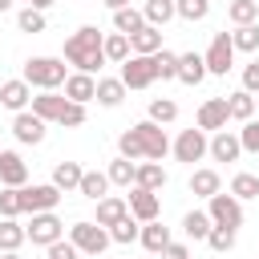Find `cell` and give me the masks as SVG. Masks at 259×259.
<instances>
[{
	"label": "cell",
	"instance_id": "6da1fadb",
	"mask_svg": "<svg viewBox=\"0 0 259 259\" xmlns=\"http://www.w3.org/2000/svg\"><path fill=\"white\" fill-rule=\"evenodd\" d=\"M166 154H170V138H166V130H162L158 121H150V117L134 121V125L121 130V138H117V158H130V162H162Z\"/></svg>",
	"mask_w": 259,
	"mask_h": 259
},
{
	"label": "cell",
	"instance_id": "7a4b0ae2",
	"mask_svg": "<svg viewBox=\"0 0 259 259\" xmlns=\"http://www.w3.org/2000/svg\"><path fill=\"white\" fill-rule=\"evenodd\" d=\"M101 40H105V32L97 28V24H81L69 40H65V57L61 61H69L73 65V73H101V65H105V53H101Z\"/></svg>",
	"mask_w": 259,
	"mask_h": 259
},
{
	"label": "cell",
	"instance_id": "3957f363",
	"mask_svg": "<svg viewBox=\"0 0 259 259\" xmlns=\"http://www.w3.org/2000/svg\"><path fill=\"white\" fill-rule=\"evenodd\" d=\"M28 109H32L45 125H61V130H77V125L89 121V109L77 105V101H69L65 93H36V97L28 101Z\"/></svg>",
	"mask_w": 259,
	"mask_h": 259
},
{
	"label": "cell",
	"instance_id": "277c9868",
	"mask_svg": "<svg viewBox=\"0 0 259 259\" xmlns=\"http://www.w3.org/2000/svg\"><path fill=\"white\" fill-rule=\"evenodd\" d=\"M20 77H24V81H28V89H36V93H57V89L65 85L69 69H65V61H61V57H28Z\"/></svg>",
	"mask_w": 259,
	"mask_h": 259
},
{
	"label": "cell",
	"instance_id": "5b68a950",
	"mask_svg": "<svg viewBox=\"0 0 259 259\" xmlns=\"http://www.w3.org/2000/svg\"><path fill=\"white\" fill-rule=\"evenodd\" d=\"M69 243H73L81 255L97 259V255H105V247H109L113 239H109V231H105V227H97L93 219H77V223L69 227Z\"/></svg>",
	"mask_w": 259,
	"mask_h": 259
},
{
	"label": "cell",
	"instance_id": "8992f818",
	"mask_svg": "<svg viewBox=\"0 0 259 259\" xmlns=\"http://www.w3.org/2000/svg\"><path fill=\"white\" fill-rule=\"evenodd\" d=\"M206 146H210V134H202L198 125H190V130H182V134L170 142V154H174L178 162L194 166V162H202V158H206Z\"/></svg>",
	"mask_w": 259,
	"mask_h": 259
},
{
	"label": "cell",
	"instance_id": "52a82bcc",
	"mask_svg": "<svg viewBox=\"0 0 259 259\" xmlns=\"http://www.w3.org/2000/svg\"><path fill=\"white\" fill-rule=\"evenodd\" d=\"M24 239H28L32 247H53L57 239H65V223L57 219V210H40V214H32V223L24 227Z\"/></svg>",
	"mask_w": 259,
	"mask_h": 259
},
{
	"label": "cell",
	"instance_id": "ba28073f",
	"mask_svg": "<svg viewBox=\"0 0 259 259\" xmlns=\"http://www.w3.org/2000/svg\"><path fill=\"white\" fill-rule=\"evenodd\" d=\"M206 61V77H227L231 65H235V45H231V32H214L210 36V49L202 53Z\"/></svg>",
	"mask_w": 259,
	"mask_h": 259
},
{
	"label": "cell",
	"instance_id": "9c48e42d",
	"mask_svg": "<svg viewBox=\"0 0 259 259\" xmlns=\"http://www.w3.org/2000/svg\"><path fill=\"white\" fill-rule=\"evenodd\" d=\"M61 202V190L53 182H32V186H20V214H40V210H57Z\"/></svg>",
	"mask_w": 259,
	"mask_h": 259
},
{
	"label": "cell",
	"instance_id": "30bf717a",
	"mask_svg": "<svg viewBox=\"0 0 259 259\" xmlns=\"http://www.w3.org/2000/svg\"><path fill=\"white\" fill-rule=\"evenodd\" d=\"M206 214H210V223L214 227H231V231H239L243 227V202L235 198V194H210L206 198Z\"/></svg>",
	"mask_w": 259,
	"mask_h": 259
},
{
	"label": "cell",
	"instance_id": "8fae6325",
	"mask_svg": "<svg viewBox=\"0 0 259 259\" xmlns=\"http://www.w3.org/2000/svg\"><path fill=\"white\" fill-rule=\"evenodd\" d=\"M117 77H121L125 89H150V85L158 81V73H154V57H134V53H130V57L121 61V73H117Z\"/></svg>",
	"mask_w": 259,
	"mask_h": 259
},
{
	"label": "cell",
	"instance_id": "7c38bea8",
	"mask_svg": "<svg viewBox=\"0 0 259 259\" xmlns=\"http://www.w3.org/2000/svg\"><path fill=\"white\" fill-rule=\"evenodd\" d=\"M227 121H231L227 97H206V101L198 105V113H194V125H198L202 134H219V130H227Z\"/></svg>",
	"mask_w": 259,
	"mask_h": 259
},
{
	"label": "cell",
	"instance_id": "4fadbf2b",
	"mask_svg": "<svg viewBox=\"0 0 259 259\" xmlns=\"http://www.w3.org/2000/svg\"><path fill=\"white\" fill-rule=\"evenodd\" d=\"M45 134H49V125H45L32 109L12 113V138H16L20 146H40V142H45Z\"/></svg>",
	"mask_w": 259,
	"mask_h": 259
},
{
	"label": "cell",
	"instance_id": "5bb4252c",
	"mask_svg": "<svg viewBox=\"0 0 259 259\" xmlns=\"http://www.w3.org/2000/svg\"><path fill=\"white\" fill-rule=\"evenodd\" d=\"M125 206H130V219L134 223H154L158 214H162V198L154 194V190H130V198H125Z\"/></svg>",
	"mask_w": 259,
	"mask_h": 259
},
{
	"label": "cell",
	"instance_id": "9a60e30c",
	"mask_svg": "<svg viewBox=\"0 0 259 259\" xmlns=\"http://www.w3.org/2000/svg\"><path fill=\"white\" fill-rule=\"evenodd\" d=\"M206 158H214V162H239V158H243V146H239V134H235V130H219V134H210V146H206Z\"/></svg>",
	"mask_w": 259,
	"mask_h": 259
},
{
	"label": "cell",
	"instance_id": "2e32d148",
	"mask_svg": "<svg viewBox=\"0 0 259 259\" xmlns=\"http://www.w3.org/2000/svg\"><path fill=\"white\" fill-rule=\"evenodd\" d=\"M28 101H32V89H28V81H24V77L0 81V105H4V109L24 113V109H28Z\"/></svg>",
	"mask_w": 259,
	"mask_h": 259
},
{
	"label": "cell",
	"instance_id": "e0dca14e",
	"mask_svg": "<svg viewBox=\"0 0 259 259\" xmlns=\"http://www.w3.org/2000/svg\"><path fill=\"white\" fill-rule=\"evenodd\" d=\"M0 186H28V162L16 150H0Z\"/></svg>",
	"mask_w": 259,
	"mask_h": 259
},
{
	"label": "cell",
	"instance_id": "ac0fdd59",
	"mask_svg": "<svg viewBox=\"0 0 259 259\" xmlns=\"http://www.w3.org/2000/svg\"><path fill=\"white\" fill-rule=\"evenodd\" d=\"M61 89H65V97H69V101L89 105V101H93V93H97V77H89V73H69Z\"/></svg>",
	"mask_w": 259,
	"mask_h": 259
},
{
	"label": "cell",
	"instance_id": "d6986e66",
	"mask_svg": "<svg viewBox=\"0 0 259 259\" xmlns=\"http://www.w3.org/2000/svg\"><path fill=\"white\" fill-rule=\"evenodd\" d=\"M178 81L190 85V89L206 81V61H202V53H178Z\"/></svg>",
	"mask_w": 259,
	"mask_h": 259
},
{
	"label": "cell",
	"instance_id": "ffe728a7",
	"mask_svg": "<svg viewBox=\"0 0 259 259\" xmlns=\"http://www.w3.org/2000/svg\"><path fill=\"white\" fill-rule=\"evenodd\" d=\"M166 182H170V174L162 170V162H138V170H134V186L138 190H154L158 194Z\"/></svg>",
	"mask_w": 259,
	"mask_h": 259
},
{
	"label": "cell",
	"instance_id": "44dd1931",
	"mask_svg": "<svg viewBox=\"0 0 259 259\" xmlns=\"http://www.w3.org/2000/svg\"><path fill=\"white\" fill-rule=\"evenodd\" d=\"M138 243H142L150 255H162V251L170 247V227H166V223H158V219H154V223H142Z\"/></svg>",
	"mask_w": 259,
	"mask_h": 259
},
{
	"label": "cell",
	"instance_id": "7402d4cb",
	"mask_svg": "<svg viewBox=\"0 0 259 259\" xmlns=\"http://www.w3.org/2000/svg\"><path fill=\"white\" fill-rule=\"evenodd\" d=\"M166 45H162V28H154V24H146L142 32H134L130 36V53L134 57H154V53H162Z\"/></svg>",
	"mask_w": 259,
	"mask_h": 259
},
{
	"label": "cell",
	"instance_id": "603a6c76",
	"mask_svg": "<svg viewBox=\"0 0 259 259\" xmlns=\"http://www.w3.org/2000/svg\"><path fill=\"white\" fill-rule=\"evenodd\" d=\"M125 85H121V77H97V93H93V101L97 105H105V109H117L121 101H125Z\"/></svg>",
	"mask_w": 259,
	"mask_h": 259
},
{
	"label": "cell",
	"instance_id": "cb8c5ba5",
	"mask_svg": "<svg viewBox=\"0 0 259 259\" xmlns=\"http://www.w3.org/2000/svg\"><path fill=\"white\" fill-rule=\"evenodd\" d=\"M190 194L194 198H210V194H219L223 190V178H219V170H210V166H198L194 174H190Z\"/></svg>",
	"mask_w": 259,
	"mask_h": 259
},
{
	"label": "cell",
	"instance_id": "d4e9b609",
	"mask_svg": "<svg viewBox=\"0 0 259 259\" xmlns=\"http://www.w3.org/2000/svg\"><path fill=\"white\" fill-rule=\"evenodd\" d=\"M125 214H130L125 198H117V194H105V198H97V219H93V223L109 231V227H113V223H121Z\"/></svg>",
	"mask_w": 259,
	"mask_h": 259
},
{
	"label": "cell",
	"instance_id": "484cf974",
	"mask_svg": "<svg viewBox=\"0 0 259 259\" xmlns=\"http://www.w3.org/2000/svg\"><path fill=\"white\" fill-rule=\"evenodd\" d=\"M81 174H85L81 162H57V166H53V186H57L61 194H69V190L81 186Z\"/></svg>",
	"mask_w": 259,
	"mask_h": 259
},
{
	"label": "cell",
	"instance_id": "4316f807",
	"mask_svg": "<svg viewBox=\"0 0 259 259\" xmlns=\"http://www.w3.org/2000/svg\"><path fill=\"white\" fill-rule=\"evenodd\" d=\"M227 113H231V121H251L255 117V97L247 93V89H235V93H227Z\"/></svg>",
	"mask_w": 259,
	"mask_h": 259
},
{
	"label": "cell",
	"instance_id": "83f0119b",
	"mask_svg": "<svg viewBox=\"0 0 259 259\" xmlns=\"http://www.w3.org/2000/svg\"><path fill=\"white\" fill-rule=\"evenodd\" d=\"M146 28V16H142V8H117L113 12V32H121V36H134V32H142Z\"/></svg>",
	"mask_w": 259,
	"mask_h": 259
},
{
	"label": "cell",
	"instance_id": "f1b7e54d",
	"mask_svg": "<svg viewBox=\"0 0 259 259\" xmlns=\"http://www.w3.org/2000/svg\"><path fill=\"white\" fill-rule=\"evenodd\" d=\"M77 194H85V198H105L109 194V178H105V170H85L81 174V186H77Z\"/></svg>",
	"mask_w": 259,
	"mask_h": 259
},
{
	"label": "cell",
	"instance_id": "f546056e",
	"mask_svg": "<svg viewBox=\"0 0 259 259\" xmlns=\"http://www.w3.org/2000/svg\"><path fill=\"white\" fill-rule=\"evenodd\" d=\"M227 20H231L235 28L259 24V4H255V0H231V4H227Z\"/></svg>",
	"mask_w": 259,
	"mask_h": 259
},
{
	"label": "cell",
	"instance_id": "4dcf8cb0",
	"mask_svg": "<svg viewBox=\"0 0 259 259\" xmlns=\"http://www.w3.org/2000/svg\"><path fill=\"white\" fill-rule=\"evenodd\" d=\"M142 16H146V24L166 28V24L174 20V0H146V4H142Z\"/></svg>",
	"mask_w": 259,
	"mask_h": 259
},
{
	"label": "cell",
	"instance_id": "1f68e13d",
	"mask_svg": "<svg viewBox=\"0 0 259 259\" xmlns=\"http://www.w3.org/2000/svg\"><path fill=\"white\" fill-rule=\"evenodd\" d=\"M101 53H105V65H121V61L130 57V36H121V32H105Z\"/></svg>",
	"mask_w": 259,
	"mask_h": 259
},
{
	"label": "cell",
	"instance_id": "d6a6232c",
	"mask_svg": "<svg viewBox=\"0 0 259 259\" xmlns=\"http://www.w3.org/2000/svg\"><path fill=\"white\" fill-rule=\"evenodd\" d=\"M210 227H214V223H210L206 210H186V214H182V231H186V239H202V243H206Z\"/></svg>",
	"mask_w": 259,
	"mask_h": 259
},
{
	"label": "cell",
	"instance_id": "836d02e7",
	"mask_svg": "<svg viewBox=\"0 0 259 259\" xmlns=\"http://www.w3.org/2000/svg\"><path fill=\"white\" fill-rule=\"evenodd\" d=\"M134 170H138V162L113 158V162L105 166V178H109V186H134Z\"/></svg>",
	"mask_w": 259,
	"mask_h": 259
},
{
	"label": "cell",
	"instance_id": "e575fe53",
	"mask_svg": "<svg viewBox=\"0 0 259 259\" xmlns=\"http://www.w3.org/2000/svg\"><path fill=\"white\" fill-rule=\"evenodd\" d=\"M227 194H235L239 202H247V198H259V174H247V170H239L235 178H231V190Z\"/></svg>",
	"mask_w": 259,
	"mask_h": 259
},
{
	"label": "cell",
	"instance_id": "d590c367",
	"mask_svg": "<svg viewBox=\"0 0 259 259\" xmlns=\"http://www.w3.org/2000/svg\"><path fill=\"white\" fill-rule=\"evenodd\" d=\"M28 239H24V227L16 219H0V251H20Z\"/></svg>",
	"mask_w": 259,
	"mask_h": 259
},
{
	"label": "cell",
	"instance_id": "8d00e7d4",
	"mask_svg": "<svg viewBox=\"0 0 259 259\" xmlns=\"http://www.w3.org/2000/svg\"><path fill=\"white\" fill-rule=\"evenodd\" d=\"M174 16H178V20L198 24V20H206V16H210V0H174Z\"/></svg>",
	"mask_w": 259,
	"mask_h": 259
},
{
	"label": "cell",
	"instance_id": "74e56055",
	"mask_svg": "<svg viewBox=\"0 0 259 259\" xmlns=\"http://www.w3.org/2000/svg\"><path fill=\"white\" fill-rule=\"evenodd\" d=\"M146 117L158 121V125H170V121L178 117V101H174V97H154L150 109H146Z\"/></svg>",
	"mask_w": 259,
	"mask_h": 259
},
{
	"label": "cell",
	"instance_id": "f35d334b",
	"mask_svg": "<svg viewBox=\"0 0 259 259\" xmlns=\"http://www.w3.org/2000/svg\"><path fill=\"white\" fill-rule=\"evenodd\" d=\"M235 243H239V231H231V227H210V235H206V247L219 255L235 251Z\"/></svg>",
	"mask_w": 259,
	"mask_h": 259
},
{
	"label": "cell",
	"instance_id": "ab89813d",
	"mask_svg": "<svg viewBox=\"0 0 259 259\" xmlns=\"http://www.w3.org/2000/svg\"><path fill=\"white\" fill-rule=\"evenodd\" d=\"M231 45L235 53H259V24H243L231 32Z\"/></svg>",
	"mask_w": 259,
	"mask_h": 259
},
{
	"label": "cell",
	"instance_id": "60d3db41",
	"mask_svg": "<svg viewBox=\"0 0 259 259\" xmlns=\"http://www.w3.org/2000/svg\"><path fill=\"white\" fill-rule=\"evenodd\" d=\"M154 73H158V81H178V53H170V49L154 53Z\"/></svg>",
	"mask_w": 259,
	"mask_h": 259
},
{
	"label": "cell",
	"instance_id": "b9f144b4",
	"mask_svg": "<svg viewBox=\"0 0 259 259\" xmlns=\"http://www.w3.org/2000/svg\"><path fill=\"white\" fill-rule=\"evenodd\" d=\"M138 231H142V223H134V219L125 214L121 223H113V227H109V239L125 247V243H138Z\"/></svg>",
	"mask_w": 259,
	"mask_h": 259
},
{
	"label": "cell",
	"instance_id": "7bdbcfd3",
	"mask_svg": "<svg viewBox=\"0 0 259 259\" xmlns=\"http://www.w3.org/2000/svg\"><path fill=\"white\" fill-rule=\"evenodd\" d=\"M45 24H49V20H45V12H36V8H20V12H16V28H20V32H45Z\"/></svg>",
	"mask_w": 259,
	"mask_h": 259
},
{
	"label": "cell",
	"instance_id": "ee69618b",
	"mask_svg": "<svg viewBox=\"0 0 259 259\" xmlns=\"http://www.w3.org/2000/svg\"><path fill=\"white\" fill-rule=\"evenodd\" d=\"M20 214V186H0V219Z\"/></svg>",
	"mask_w": 259,
	"mask_h": 259
},
{
	"label": "cell",
	"instance_id": "f6af8a7d",
	"mask_svg": "<svg viewBox=\"0 0 259 259\" xmlns=\"http://www.w3.org/2000/svg\"><path fill=\"white\" fill-rule=\"evenodd\" d=\"M235 134H239V146H243V154H259V117L243 121V130H235Z\"/></svg>",
	"mask_w": 259,
	"mask_h": 259
},
{
	"label": "cell",
	"instance_id": "bcb514c9",
	"mask_svg": "<svg viewBox=\"0 0 259 259\" xmlns=\"http://www.w3.org/2000/svg\"><path fill=\"white\" fill-rule=\"evenodd\" d=\"M45 251H49L45 259H81V251H77L69 239H57V243H53V247H45Z\"/></svg>",
	"mask_w": 259,
	"mask_h": 259
},
{
	"label": "cell",
	"instance_id": "7dc6e473",
	"mask_svg": "<svg viewBox=\"0 0 259 259\" xmlns=\"http://www.w3.org/2000/svg\"><path fill=\"white\" fill-rule=\"evenodd\" d=\"M243 89H247L251 97L259 93V61H247V65H243Z\"/></svg>",
	"mask_w": 259,
	"mask_h": 259
},
{
	"label": "cell",
	"instance_id": "c3c4849f",
	"mask_svg": "<svg viewBox=\"0 0 259 259\" xmlns=\"http://www.w3.org/2000/svg\"><path fill=\"white\" fill-rule=\"evenodd\" d=\"M162 259H190V251H186V243H174L170 239V247L162 251Z\"/></svg>",
	"mask_w": 259,
	"mask_h": 259
},
{
	"label": "cell",
	"instance_id": "681fc988",
	"mask_svg": "<svg viewBox=\"0 0 259 259\" xmlns=\"http://www.w3.org/2000/svg\"><path fill=\"white\" fill-rule=\"evenodd\" d=\"M101 4H105L109 12H117V8H130V0H101Z\"/></svg>",
	"mask_w": 259,
	"mask_h": 259
},
{
	"label": "cell",
	"instance_id": "f907efd6",
	"mask_svg": "<svg viewBox=\"0 0 259 259\" xmlns=\"http://www.w3.org/2000/svg\"><path fill=\"white\" fill-rule=\"evenodd\" d=\"M57 0H28V8H36V12H45V8H53Z\"/></svg>",
	"mask_w": 259,
	"mask_h": 259
},
{
	"label": "cell",
	"instance_id": "816d5d0a",
	"mask_svg": "<svg viewBox=\"0 0 259 259\" xmlns=\"http://www.w3.org/2000/svg\"><path fill=\"white\" fill-rule=\"evenodd\" d=\"M0 259H20V251H0Z\"/></svg>",
	"mask_w": 259,
	"mask_h": 259
},
{
	"label": "cell",
	"instance_id": "f5cc1de1",
	"mask_svg": "<svg viewBox=\"0 0 259 259\" xmlns=\"http://www.w3.org/2000/svg\"><path fill=\"white\" fill-rule=\"evenodd\" d=\"M8 8H12V0H0V12H8Z\"/></svg>",
	"mask_w": 259,
	"mask_h": 259
},
{
	"label": "cell",
	"instance_id": "db71d44e",
	"mask_svg": "<svg viewBox=\"0 0 259 259\" xmlns=\"http://www.w3.org/2000/svg\"><path fill=\"white\" fill-rule=\"evenodd\" d=\"M255 113H259V93H255Z\"/></svg>",
	"mask_w": 259,
	"mask_h": 259
},
{
	"label": "cell",
	"instance_id": "11a10c76",
	"mask_svg": "<svg viewBox=\"0 0 259 259\" xmlns=\"http://www.w3.org/2000/svg\"><path fill=\"white\" fill-rule=\"evenodd\" d=\"M255 4H259V0H255Z\"/></svg>",
	"mask_w": 259,
	"mask_h": 259
}]
</instances>
